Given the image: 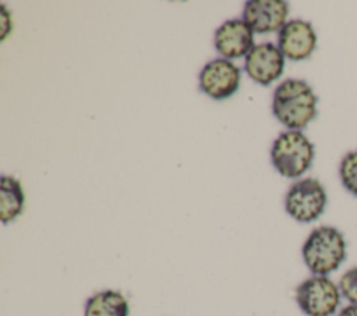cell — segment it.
I'll return each instance as SVG.
<instances>
[{
	"mask_svg": "<svg viewBox=\"0 0 357 316\" xmlns=\"http://www.w3.org/2000/svg\"><path fill=\"white\" fill-rule=\"evenodd\" d=\"M315 156L312 142L303 131L287 129L280 132L271 146V163L286 178H297L310 170Z\"/></svg>",
	"mask_w": 357,
	"mask_h": 316,
	"instance_id": "3",
	"label": "cell"
},
{
	"mask_svg": "<svg viewBox=\"0 0 357 316\" xmlns=\"http://www.w3.org/2000/svg\"><path fill=\"white\" fill-rule=\"evenodd\" d=\"M336 316H357V305L347 303L346 306L339 309Z\"/></svg>",
	"mask_w": 357,
	"mask_h": 316,
	"instance_id": "15",
	"label": "cell"
},
{
	"mask_svg": "<svg viewBox=\"0 0 357 316\" xmlns=\"http://www.w3.org/2000/svg\"><path fill=\"white\" fill-rule=\"evenodd\" d=\"M294 299L305 316H333L339 312L342 294L329 276L312 274L296 287Z\"/></svg>",
	"mask_w": 357,
	"mask_h": 316,
	"instance_id": "4",
	"label": "cell"
},
{
	"mask_svg": "<svg viewBox=\"0 0 357 316\" xmlns=\"http://www.w3.org/2000/svg\"><path fill=\"white\" fill-rule=\"evenodd\" d=\"M284 56L272 42L255 45L245 56V74L257 84L268 86L282 75L284 70Z\"/></svg>",
	"mask_w": 357,
	"mask_h": 316,
	"instance_id": "7",
	"label": "cell"
},
{
	"mask_svg": "<svg viewBox=\"0 0 357 316\" xmlns=\"http://www.w3.org/2000/svg\"><path fill=\"white\" fill-rule=\"evenodd\" d=\"M326 203L324 185L311 177L293 182L284 195V210L298 223L315 221L325 212Z\"/></svg>",
	"mask_w": 357,
	"mask_h": 316,
	"instance_id": "5",
	"label": "cell"
},
{
	"mask_svg": "<svg viewBox=\"0 0 357 316\" xmlns=\"http://www.w3.org/2000/svg\"><path fill=\"white\" fill-rule=\"evenodd\" d=\"M318 97L304 79L289 78L272 95V113L287 129L301 131L317 117Z\"/></svg>",
	"mask_w": 357,
	"mask_h": 316,
	"instance_id": "1",
	"label": "cell"
},
{
	"mask_svg": "<svg viewBox=\"0 0 357 316\" xmlns=\"http://www.w3.org/2000/svg\"><path fill=\"white\" fill-rule=\"evenodd\" d=\"M337 285L342 298H344L349 303L357 305V266L347 269L342 274Z\"/></svg>",
	"mask_w": 357,
	"mask_h": 316,
	"instance_id": "14",
	"label": "cell"
},
{
	"mask_svg": "<svg viewBox=\"0 0 357 316\" xmlns=\"http://www.w3.org/2000/svg\"><path fill=\"white\" fill-rule=\"evenodd\" d=\"M347 245L344 235L333 226L315 227L301 246L303 262L317 276H329L344 262Z\"/></svg>",
	"mask_w": 357,
	"mask_h": 316,
	"instance_id": "2",
	"label": "cell"
},
{
	"mask_svg": "<svg viewBox=\"0 0 357 316\" xmlns=\"http://www.w3.org/2000/svg\"><path fill=\"white\" fill-rule=\"evenodd\" d=\"M289 3L283 0H248L244 3L241 18L254 33L280 31L287 22Z\"/></svg>",
	"mask_w": 357,
	"mask_h": 316,
	"instance_id": "10",
	"label": "cell"
},
{
	"mask_svg": "<svg viewBox=\"0 0 357 316\" xmlns=\"http://www.w3.org/2000/svg\"><path fill=\"white\" fill-rule=\"evenodd\" d=\"M339 177L342 185L354 196H357V150L343 156L339 164Z\"/></svg>",
	"mask_w": 357,
	"mask_h": 316,
	"instance_id": "13",
	"label": "cell"
},
{
	"mask_svg": "<svg viewBox=\"0 0 357 316\" xmlns=\"http://www.w3.org/2000/svg\"><path fill=\"white\" fill-rule=\"evenodd\" d=\"M240 79V68L231 60L218 57L202 67L198 75V86L208 97L225 100L238 90Z\"/></svg>",
	"mask_w": 357,
	"mask_h": 316,
	"instance_id": "6",
	"label": "cell"
},
{
	"mask_svg": "<svg viewBox=\"0 0 357 316\" xmlns=\"http://www.w3.org/2000/svg\"><path fill=\"white\" fill-rule=\"evenodd\" d=\"M278 47L291 61L308 58L317 47V33L311 22L294 18L287 21L278 33Z\"/></svg>",
	"mask_w": 357,
	"mask_h": 316,
	"instance_id": "9",
	"label": "cell"
},
{
	"mask_svg": "<svg viewBox=\"0 0 357 316\" xmlns=\"http://www.w3.org/2000/svg\"><path fill=\"white\" fill-rule=\"evenodd\" d=\"M213 46L227 60L245 57L254 45V31L243 18L225 21L215 29Z\"/></svg>",
	"mask_w": 357,
	"mask_h": 316,
	"instance_id": "8",
	"label": "cell"
},
{
	"mask_svg": "<svg viewBox=\"0 0 357 316\" xmlns=\"http://www.w3.org/2000/svg\"><path fill=\"white\" fill-rule=\"evenodd\" d=\"M130 306L123 292L103 290L89 297L84 306V316H128Z\"/></svg>",
	"mask_w": 357,
	"mask_h": 316,
	"instance_id": "12",
	"label": "cell"
},
{
	"mask_svg": "<svg viewBox=\"0 0 357 316\" xmlns=\"http://www.w3.org/2000/svg\"><path fill=\"white\" fill-rule=\"evenodd\" d=\"M25 193L22 184L14 175L0 177V220L3 224L14 221L24 210Z\"/></svg>",
	"mask_w": 357,
	"mask_h": 316,
	"instance_id": "11",
	"label": "cell"
}]
</instances>
